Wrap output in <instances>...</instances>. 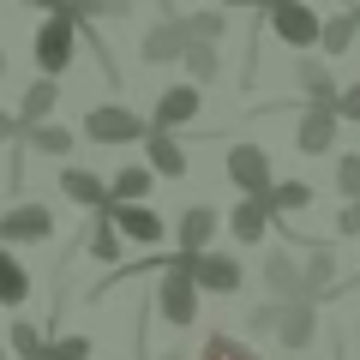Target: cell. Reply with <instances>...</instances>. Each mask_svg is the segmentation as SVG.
<instances>
[{
	"label": "cell",
	"mask_w": 360,
	"mask_h": 360,
	"mask_svg": "<svg viewBox=\"0 0 360 360\" xmlns=\"http://www.w3.org/2000/svg\"><path fill=\"white\" fill-rule=\"evenodd\" d=\"M198 295H205V288H198V276H193V252L180 246V252L162 264V283H156V312H162L174 330H186V324L198 319Z\"/></svg>",
	"instance_id": "obj_1"
},
{
	"label": "cell",
	"mask_w": 360,
	"mask_h": 360,
	"mask_svg": "<svg viewBox=\"0 0 360 360\" xmlns=\"http://www.w3.org/2000/svg\"><path fill=\"white\" fill-rule=\"evenodd\" d=\"M264 25H270V37L283 42V49H319L324 42V18L312 13L307 0H270Z\"/></svg>",
	"instance_id": "obj_2"
},
{
	"label": "cell",
	"mask_w": 360,
	"mask_h": 360,
	"mask_svg": "<svg viewBox=\"0 0 360 360\" xmlns=\"http://www.w3.org/2000/svg\"><path fill=\"white\" fill-rule=\"evenodd\" d=\"M78 30H84V18H78L72 6H60V13L42 18V30H37V66H42V72L60 78L66 66H72V54H78Z\"/></svg>",
	"instance_id": "obj_3"
},
{
	"label": "cell",
	"mask_w": 360,
	"mask_h": 360,
	"mask_svg": "<svg viewBox=\"0 0 360 360\" xmlns=\"http://www.w3.org/2000/svg\"><path fill=\"white\" fill-rule=\"evenodd\" d=\"M144 132H150V127H144L132 108H120V103H103V108H90V115H84V139L90 144H139Z\"/></svg>",
	"instance_id": "obj_4"
},
{
	"label": "cell",
	"mask_w": 360,
	"mask_h": 360,
	"mask_svg": "<svg viewBox=\"0 0 360 360\" xmlns=\"http://www.w3.org/2000/svg\"><path fill=\"white\" fill-rule=\"evenodd\" d=\"M222 168H229L234 193H270L276 186V174H270V156L258 150V144H229V156H222Z\"/></svg>",
	"instance_id": "obj_5"
},
{
	"label": "cell",
	"mask_w": 360,
	"mask_h": 360,
	"mask_svg": "<svg viewBox=\"0 0 360 360\" xmlns=\"http://www.w3.org/2000/svg\"><path fill=\"white\" fill-rule=\"evenodd\" d=\"M336 127H342L336 103H307V115H300V127H295V144H300L307 156H330V144H336Z\"/></svg>",
	"instance_id": "obj_6"
},
{
	"label": "cell",
	"mask_w": 360,
	"mask_h": 360,
	"mask_svg": "<svg viewBox=\"0 0 360 360\" xmlns=\"http://www.w3.org/2000/svg\"><path fill=\"white\" fill-rule=\"evenodd\" d=\"M103 210L120 222V234H127V240H139V246H156V240H162V217H156L144 198H108Z\"/></svg>",
	"instance_id": "obj_7"
},
{
	"label": "cell",
	"mask_w": 360,
	"mask_h": 360,
	"mask_svg": "<svg viewBox=\"0 0 360 360\" xmlns=\"http://www.w3.org/2000/svg\"><path fill=\"white\" fill-rule=\"evenodd\" d=\"M312 336H319V300H312V295L283 300V319H276V342H283V348H312Z\"/></svg>",
	"instance_id": "obj_8"
},
{
	"label": "cell",
	"mask_w": 360,
	"mask_h": 360,
	"mask_svg": "<svg viewBox=\"0 0 360 360\" xmlns=\"http://www.w3.org/2000/svg\"><path fill=\"white\" fill-rule=\"evenodd\" d=\"M54 234V210L49 205H13L0 217V240H18V246H37Z\"/></svg>",
	"instance_id": "obj_9"
},
{
	"label": "cell",
	"mask_w": 360,
	"mask_h": 360,
	"mask_svg": "<svg viewBox=\"0 0 360 360\" xmlns=\"http://www.w3.org/2000/svg\"><path fill=\"white\" fill-rule=\"evenodd\" d=\"M193 276H198L205 295H234V288H240V258L205 246V252H193Z\"/></svg>",
	"instance_id": "obj_10"
},
{
	"label": "cell",
	"mask_w": 360,
	"mask_h": 360,
	"mask_svg": "<svg viewBox=\"0 0 360 360\" xmlns=\"http://www.w3.org/2000/svg\"><path fill=\"white\" fill-rule=\"evenodd\" d=\"M186 42H193L186 18H162V25H150V30H144L139 54H144L150 66H168V60H180V54H186Z\"/></svg>",
	"instance_id": "obj_11"
},
{
	"label": "cell",
	"mask_w": 360,
	"mask_h": 360,
	"mask_svg": "<svg viewBox=\"0 0 360 360\" xmlns=\"http://www.w3.org/2000/svg\"><path fill=\"white\" fill-rule=\"evenodd\" d=\"M198 108H205V96H198V78H186V84H168L162 96H156L150 127H186V120H198Z\"/></svg>",
	"instance_id": "obj_12"
},
{
	"label": "cell",
	"mask_w": 360,
	"mask_h": 360,
	"mask_svg": "<svg viewBox=\"0 0 360 360\" xmlns=\"http://www.w3.org/2000/svg\"><path fill=\"white\" fill-rule=\"evenodd\" d=\"M144 162H150L156 174H168V180L186 174V150H180L174 127H150V132H144Z\"/></svg>",
	"instance_id": "obj_13"
},
{
	"label": "cell",
	"mask_w": 360,
	"mask_h": 360,
	"mask_svg": "<svg viewBox=\"0 0 360 360\" xmlns=\"http://www.w3.org/2000/svg\"><path fill=\"white\" fill-rule=\"evenodd\" d=\"M270 222H276V210H270L264 198L240 193V205H234L229 229H234V240H240V246H258V240H264V234H270Z\"/></svg>",
	"instance_id": "obj_14"
},
{
	"label": "cell",
	"mask_w": 360,
	"mask_h": 360,
	"mask_svg": "<svg viewBox=\"0 0 360 360\" xmlns=\"http://www.w3.org/2000/svg\"><path fill=\"white\" fill-rule=\"evenodd\" d=\"M264 288L276 300H295V295H307V264H295V258L276 246V252H264Z\"/></svg>",
	"instance_id": "obj_15"
},
{
	"label": "cell",
	"mask_w": 360,
	"mask_h": 360,
	"mask_svg": "<svg viewBox=\"0 0 360 360\" xmlns=\"http://www.w3.org/2000/svg\"><path fill=\"white\" fill-rule=\"evenodd\" d=\"M307 295L312 300H336L342 288H336V252H330V240H319L307 252Z\"/></svg>",
	"instance_id": "obj_16"
},
{
	"label": "cell",
	"mask_w": 360,
	"mask_h": 360,
	"mask_svg": "<svg viewBox=\"0 0 360 360\" xmlns=\"http://www.w3.org/2000/svg\"><path fill=\"white\" fill-rule=\"evenodd\" d=\"M217 229H222V217L210 205H193L186 217H180V229H174V240L186 246V252H205L210 240H217Z\"/></svg>",
	"instance_id": "obj_17"
},
{
	"label": "cell",
	"mask_w": 360,
	"mask_h": 360,
	"mask_svg": "<svg viewBox=\"0 0 360 360\" xmlns=\"http://www.w3.org/2000/svg\"><path fill=\"white\" fill-rule=\"evenodd\" d=\"M295 84L307 90V103H336V78L324 72L319 54H300V60H295Z\"/></svg>",
	"instance_id": "obj_18"
},
{
	"label": "cell",
	"mask_w": 360,
	"mask_h": 360,
	"mask_svg": "<svg viewBox=\"0 0 360 360\" xmlns=\"http://www.w3.org/2000/svg\"><path fill=\"white\" fill-rule=\"evenodd\" d=\"M60 193L72 198V205H84V210H103L108 205V186L90 174V168H66V174H60Z\"/></svg>",
	"instance_id": "obj_19"
},
{
	"label": "cell",
	"mask_w": 360,
	"mask_h": 360,
	"mask_svg": "<svg viewBox=\"0 0 360 360\" xmlns=\"http://www.w3.org/2000/svg\"><path fill=\"white\" fill-rule=\"evenodd\" d=\"M54 103H60V84H54V72H42L37 84L25 90V103H18V120H25V127H37V120H49V115H54Z\"/></svg>",
	"instance_id": "obj_20"
},
{
	"label": "cell",
	"mask_w": 360,
	"mask_h": 360,
	"mask_svg": "<svg viewBox=\"0 0 360 360\" xmlns=\"http://www.w3.org/2000/svg\"><path fill=\"white\" fill-rule=\"evenodd\" d=\"M319 49H330V54H342V49H360V0L348 6V13L324 18V42H319Z\"/></svg>",
	"instance_id": "obj_21"
},
{
	"label": "cell",
	"mask_w": 360,
	"mask_h": 360,
	"mask_svg": "<svg viewBox=\"0 0 360 360\" xmlns=\"http://www.w3.org/2000/svg\"><path fill=\"white\" fill-rule=\"evenodd\" d=\"M25 295H30V270L0 246V307H25Z\"/></svg>",
	"instance_id": "obj_22"
},
{
	"label": "cell",
	"mask_w": 360,
	"mask_h": 360,
	"mask_svg": "<svg viewBox=\"0 0 360 360\" xmlns=\"http://www.w3.org/2000/svg\"><path fill=\"white\" fill-rule=\"evenodd\" d=\"M258 198H264L276 217H295V210L312 205V186H307V180H276V186H270V193H258Z\"/></svg>",
	"instance_id": "obj_23"
},
{
	"label": "cell",
	"mask_w": 360,
	"mask_h": 360,
	"mask_svg": "<svg viewBox=\"0 0 360 360\" xmlns=\"http://www.w3.org/2000/svg\"><path fill=\"white\" fill-rule=\"evenodd\" d=\"M25 144L30 150H42V156H60L66 162V150H72V127H49V120H37V127H25Z\"/></svg>",
	"instance_id": "obj_24"
},
{
	"label": "cell",
	"mask_w": 360,
	"mask_h": 360,
	"mask_svg": "<svg viewBox=\"0 0 360 360\" xmlns=\"http://www.w3.org/2000/svg\"><path fill=\"white\" fill-rule=\"evenodd\" d=\"M193 360H264V354H258V348H246L240 336H229V330H210L205 342H198Z\"/></svg>",
	"instance_id": "obj_25"
},
{
	"label": "cell",
	"mask_w": 360,
	"mask_h": 360,
	"mask_svg": "<svg viewBox=\"0 0 360 360\" xmlns=\"http://www.w3.org/2000/svg\"><path fill=\"white\" fill-rule=\"evenodd\" d=\"M180 60H186V78H198V84H210V78L222 72L217 42H205V37H193V42H186V54H180Z\"/></svg>",
	"instance_id": "obj_26"
},
{
	"label": "cell",
	"mask_w": 360,
	"mask_h": 360,
	"mask_svg": "<svg viewBox=\"0 0 360 360\" xmlns=\"http://www.w3.org/2000/svg\"><path fill=\"white\" fill-rule=\"evenodd\" d=\"M150 180H156L150 162H144V168H120L115 186H108V198H144V193H150Z\"/></svg>",
	"instance_id": "obj_27"
},
{
	"label": "cell",
	"mask_w": 360,
	"mask_h": 360,
	"mask_svg": "<svg viewBox=\"0 0 360 360\" xmlns=\"http://www.w3.org/2000/svg\"><path fill=\"white\" fill-rule=\"evenodd\" d=\"M186 30H193V37H205V42H222V30H229V13H222V6H205V13L186 18Z\"/></svg>",
	"instance_id": "obj_28"
},
{
	"label": "cell",
	"mask_w": 360,
	"mask_h": 360,
	"mask_svg": "<svg viewBox=\"0 0 360 360\" xmlns=\"http://www.w3.org/2000/svg\"><path fill=\"white\" fill-rule=\"evenodd\" d=\"M37 360H90V336H54V342H42Z\"/></svg>",
	"instance_id": "obj_29"
},
{
	"label": "cell",
	"mask_w": 360,
	"mask_h": 360,
	"mask_svg": "<svg viewBox=\"0 0 360 360\" xmlns=\"http://www.w3.org/2000/svg\"><path fill=\"white\" fill-rule=\"evenodd\" d=\"M78 18H127L132 13V0H66Z\"/></svg>",
	"instance_id": "obj_30"
},
{
	"label": "cell",
	"mask_w": 360,
	"mask_h": 360,
	"mask_svg": "<svg viewBox=\"0 0 360 360\" xmlns=\"http://www.w3.org/2000/svg\"><path fill=\"white\" fill-rule=\"evenodd\" d=\"M336 193H342V198H360V156H354V150L336 156Z\"/></svg>",
	"instance_id": "obj_31"
},
{
	"label": "cell",
	"mask_w": 360,
	"mask_h": 360,
	"mask_svg": "<svg viewBox=\"0 0 360 360\" xmlns=\"http://www.w3.org/2000/svg\"><path fill=\"white\" fill-rule=\"evenodd\" d=\"M42 342H49V336H42L37 324H13V348H18V360H37Z\"/></svg>",
	"instance_id": "obj_32"
},
{
	"label": "cell",
	"mask_w": 360,
	"mask_h": 360,
	"mask_svg": "<svg viewBox=\"0 0 360 360\" xmlns=\"http://www.w3.org/2000/svg\"><path fill=\"white\" fill-rule=\"evenodd\" d=\"M276 319H283V300H270V307H252V319H246V324H252L258 336H276Z\"/></svg>",
	"instance_id": "obj_33"
},
{
	"label": "cell",
	"mask_w": 360,
	"mask_h": 360,
	"mask_svg": "<svg viewBox=\"0 0 360 360\" xmlns=\"http://www.w3.org/2000/svg\"><path fill=\"white\" fill-rule=\"evenodd\" d=\"M336 234H342V240H354V234H360V198H348V205L336 210Z\"/></svg>",
	"instance_id": "obj_34"
},
{
	"label": "cell",
	"mask_w": 360,
	"mask_h": 360,
	"mask_svg": "<svg viewBox=\"0 0 360 360\" xmlns=\"http://www.w3.org/2000/svg\"><path fill=\"white\" fill-rule=\"evenodd\" d=\"M336 115H342V120H360V84L336 90Z\"/></svg>",
	"instance_id": "obj_35"
},
{
	"label": "cell",
	"mask_w": 360,
	"mask_h": 360,
	"mask_svg": "<svg viewBox=\"0 0 360 360\" xmlns=\"http://www.w3.org/2000/svg\"><path fill=\"white\" fill-rule=\"evenodd\" d=\"M13 139H25V120H18V115H6V108H0V144H13Z\"/></svg>",
	"instance_id": "obj_36"
},
{
	"label": "cell",
	"mask_w": 360,
	"mask_h": 360,
	"mask_svg": "<svg viewBox=\"0 0 360 360\" xmlns=\"http://www.w3.org/2000/svg\"><path fill=\"white\" fill-rule=\"evenodd\" d=\"M25 6H42V13H60L66 0H25Z\"/></svg>",
	"instance_id": "obj_37"
},
{
	"label": "cell",
	"mask_w": 360,
	"mask_h": 360,
	"mask_svg": "<svg viewBox=\"0 0 360 360\" xmlns=\"http://www.w3.org/2000/svg\"><path fill=\"white\" fill-rule=\"evenodd\" d=\"M222 6H252V13H264L270 0H222Z\"/></svg>",
	"instance_id": "obj_38"
},
{
	"label": "cell",
	"mask_w": 360,
	"mask_h": 360,
	"mask_svg": "<svg viewBox=\"0 0 360 360\" xmlns=\"http://www.w3.org/2000/svg\"><path fill=\"white\" fill-rule=\"evenodd\" d=\"M162 360H186V348H168V354H162Z\"/></svg>",
	"instance_id": "obj_39"
},
{
	"label": "cell",
	"mask_w": 360,
	"mask_h": 360,
	"mask_svg": "<svg viewBox=\"0 0 360 360\" xmlns=\"http://www.w3.org/2000/svg\"><path fill=\"white\" fill-rule=\"evenodd\" d=\"M0 72H6V54H0Z\"/></svg>",
	"instance_id": "obj_40"
},
{
	"label": "cell",
	"mask_w": 360,
	"mask_h": 360,
	"mask_svg": "<svg viewBox=\"0 0 360 360\" xmlns=\"http://www.w3.org/2000/svg\"><path fill=\"white\" fill-rule=\"evenodd\" d=\"M0 360H6V348H0Z\"/></svg>",
	"instance_id": "obj_41"
}]
</instances>
